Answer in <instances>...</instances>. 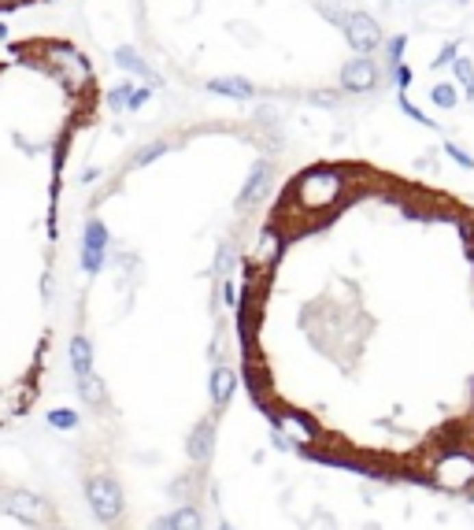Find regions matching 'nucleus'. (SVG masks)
<instances>
[{
  "mask_svg": "<svg viewBox=\"0 0 474 530\" xmlns=\"http://www.w3.org/2000/svg\"><path fill=\"white\" fill-rule=\"evenodd\" d=\"M104 123V82L67 34L0 45V423L30 408L49 360L63 193Z\"/></svg>",
  "mask_w": 474,
  "mask_h": 530,
  "instance_id": "obj_1",
  "label": "nucleus"
},
{
  "mask_svg": "<svg viewBox=\"0 0 474 530\" xmlns=\"http://www.w3.org/2000/svg\"><path fill=\"white\" fill-rule=\"evenodd\" d=\"M86 497H89L93 516L100 523H115V519L123 516V493H118L112 474H93V479L86 482Z\"/></svg>",
  "mask_w": 474,
  "mask_h": 530,
  "instance_id": "obj_2",
  "label": "nucleus"
},
{
  "mask_svg": "<svg viewBox=\"0 0 474 530\" xmlns=\"http://www.w3.org/2000/svg\"><path fill=\"white\" fill-rule=\"evenodd\" d=\"M474 479V456L471 449H445L434 460V482H441L445 490H460Z\"/></svg>",
  "mask_w": 474,
  "mask_h": 530,
  "instance_id": "obj_3",
  "label": "nucleus"
},
{
  "mask_svg": "<svg viewBox=\"0 0 474 530\" xmlns=\"http://www.w3.org/2000/svg\"><path fill=\"white\" fill-rule=\"evenodd\" d=\"M8 511L26 519V523H41L45 519V501L38 497V493H30V490H15V493H8Z\"/></svg>",
  "mask_w": 474,
  "mask_h": 530,
  "instance_id": "obj_4",
  "label": "nucleus"
},
{
  "mask_svg": "<svg viewBox=\"0 0 474 530\" xmlns=\"http://www.w3.org/2000/svg\"><path fill=\"white\" fill-rule=\"evenodd\" d=\"M212 445H215V423L212 419H200L193 426V434H189V456H193L197 463H204L208 456H212Z\"/></svg>",
  "mask_w": 474,
  "mask_h": 530,
  "instance_id": "obj_5",
  "label": "nucleus"
},
{
  "mask_svg": "<svg viewBox=\"0 0 474 530\" xmlns=\"http://www.w3.org/2000/svg\"><path fill=\"white\" fill-rule=\"evenodd\" d=\"M234 386H237V374L230 368H215L212 371V400L215 405H226L234 397Z\"/></svg>",
  "mask_w": 474,
  "mask_h": 530,
  "instance_id": "obj_6",
  "label": "nucleus"
},
{
  "mask_svg": "<svg viewBox=\"0 0 474 530\" xmlns=\"http://www.w3.org/2000/svg\"><path fill=\"white\" fill-rule=\"evenodd\" d=\"M171 523H175V530H204V519L193 505H182L178 511H171Z\"/></svg>",
  "mask_w": 474,
  "mask_h": 530,
  "instance_id": "obj_7",
  "label": "nucleus"
},
{
  "mask_svg": "<svg viewBox=\"0 0 474 530\" xmlns=\"http://www.w3.org/2000/svg\"><path fill=\"white\" fill-rule=\"evenodd\" d=\"M49 423H52V426H60V431H71V426L78 423V415H75V412H67V408H60V412H52V415H49Z\"/></svg>",
  "mask_w": 474,
  "mask_h": 530,
  "instance_id": "obj_8",
  "label": "nucleus"
},
{
  "mask_svg": "<svg viewBox=\"0 0 474 530\" xmlns=\"http://www.w3.org/2000/svg\"><path fill=\"white\" fill-rule=\"evenodd\" d=\"M149 530H175V523H171V516H163V519H156Z\"/></svg>",
  "mask_w": 474,
  "mask_h": 530,
  "instance_id": "obj_9",
  "label": "nucleus"
},
{
  "mask_svg": "<svg viewBox=\"0 0 474 530\" xmlns=\"http://www.w3.org/2000/svg\"><path fill=\"white\" fill-rule=\"evenodd\" d=\"M219 530H234V527H230V523H223V527H219Z\"/></svg>",
  "mask_w": 474,
  "mask_h": 530,
  "instance_id": "obj_10",
  "label": "nucleus"
}]
</instances>
